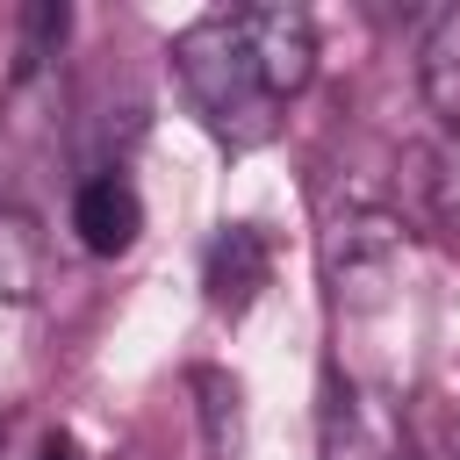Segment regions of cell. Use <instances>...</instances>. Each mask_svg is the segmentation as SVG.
<instances>
[{
    "mask_svg": "<svg viewBox=\"0 0 460 460\" xmlns=\"http://www.w3.org/2000/svg\"><path fill=\"white\" fill-rule=\"evenodd\" d=\"M172 72H180L187 101L201 108V122H208L230 151H252V144L273 137L280 101H273V86H266V72H259V50H252L237 7L187 22V29L172 36Z\"/></svg>",
    "mask_w": 460,
    "mask_h": 460,
    "instance_id": "1",
    "label": "cell"
},
{
    "mask_svg": "<svg viewBox=\"0 0 460 460\" xmlns=\"http://www.w3.org/2000/svg\"><path fill=\"white\" fill-rule=\"evenodd\" d=\"M402 273V223L381 208H338L323 230V280L338 309H381Z\"/></svg>",
    "mask_w": 460,
    "mask_h": 460,
    "instance_id": "2",
    "label": "cell"
},
{
    "mask_svg": "<svg viewBox=\"0 0 460 460\" xmlns=\"http://www.w3.org/2000/svg\"><path fill=\"white\" fill-rule=\"evenodd\" d=\"M316 446H323V460H402V410L381 388H359V381L323 374Z\"/></svg>",
    "mask_w": 460,
    "mask_h": 460,
    "instance_id": "3",
    "label": "cell"
},
{
    "mask_svg": "<svg viewBox=\"0 0 460 460\" xmlns=\"http://www.w3.org/2000/svg\"><path fill=\"white\" fill-rule=\"evenodd\" d=\"M237 22H244V36H252V50H259V72H266L273 101L302 93L309 72H316V22H309L302 7H288V0L237 7Z\"/></svg>",
    "mask_w": 460,
    "mask_h": 460,
    "instance_id": "4",
    "label": "cell"
},
{
    "mask_svg": "<svg viewBox=\"0 0 460 460\" xmlns=\"http://www.w3.org/2000/svg\"><path fill=\"white\" fill-rule=\"evenodd\" d=\"M273 280V237L259 223H223L201 252V288H208V309L223 316H244Z\"/></svg>",
    "mask_w": 460,
    "mask_h": 460,
    "instance_id": "5",
    "label": "cell"
},
{
    "mask_svg": "<svg viewBox=\"0 0 460 460\" xmlns=\"http://www.w3.org/2000/svg\"><path fill=\"white\" fill-rule=\"evenodd\" d=\"M72 230L93 259H122L137 237H144V201L122 172H93L79 194H72Z\"/></svg>",
    "mask_w": 460,
    "mask_h": 460,
    "instance_id": "6",
    "label": "cell"
},
{
    "mask_svg": "<svg viewBox=\"0 0 460 460\" xmlns=\"http://www.w3.org/2000/svg\"><path fill=\"white\" fill-rule=\"evenodd\" d=\"M417 86L431 101V115L446 122V137H460V7H446L424 43H417Z\"/></svg>",
    "mask_w": 460,
    "mask_h": 460,
    "instance_id": "7",
    "label": "cell"
},
{
    "mask_svg": "<svg viewBox=\"0 0 460 460\" xmlns=\"http://www.w3.org/2000/svg\"><path fill=\"white\" fill-rule=\"evenodd\" d=\"M36 280H43V230L22 208H0V323L36 302Z\"/></svg>",
    "mask_w": 460,
    "mask_h": 460,
    "instance_id": "8",
    "label": "cell"
},
{
    "mask_svg": "<svg viewBox=\"0 0 460 460\" xmlns=\"http://www.w3.org/2000/svg\"><path fill=\"white\" fill-rule=\"evenodd\" d=\"M194 395H201V438H208V453L216 460H230L237 453V424H244V388H237V374H223V367H194Z\"/></svg>",
    "mask_w": 460,
    "mask_h": 460,
    "instance_id": "9",
    "label": "cell"
},
{
    "mask_svg": "<svg viewBox=\"0 0 460 460\" xmlns=\"http://www.w3.org/2000/svg\"><path fill=\"white\" fill-rule=\"evenodd\" d=\"M65 29H72V14H65L58 0H36V7L22 14V58H14V86H22V79H36V72L58 58Z\"/></svg>",
    "mask_w": 460,
    "mask_h": 460,
    "instance_id": "10",
    "label": "cell"
},
{
    "mask_svg": "<svg viewBox=\"0 0 460 460\" xmlns=\"http://www.w3.org/2000/svg\"><path fill=\"white\" fill-rule=\"evenodd\" d=\"M424 201H431V223H438L446 237H460V137H446V144L431 151Z\"/></svg>",
    "mask_w": 460,
    "mask_h": 460,
    "instance_id": "11",
    "label": "cell"
},
{
    "mask_svg": "<svg viewBox=\"0 0 460 460\" xmlns=\"http://www.w3.org/2000/svg\"><path fill=\"white\" fill-rule=\"evenodd\" d=\"M36 460H86V453H79V438H72V431H50V438L36 446Z\"/></svg>",
    "mask_w": 460,
    "mask_h": 460,
    "instance_id": "12",
    "label": "cell"
}]
</instances>
